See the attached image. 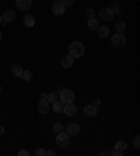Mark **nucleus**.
<instances>
[{
  "label": "nucleus",
  "instance_id": "obj_1",
  "mask_svg": "<svg viewBox=\"0 0 140 156\" xmlns=\"http://www.w3.org/2000/svg\"><path fill=\"white\" fill-rule=\"evenodd\" d=\"M69 55L73 58H81L84 55V46L81 42L74 41L69 45Z\"/></svg>",
  "mask_w": 140,
  "mask_h": 156
},
{
  "label": "nucleus",
  "instance_id": "obj_2",
  "mask_svg": "<svg viewBox=\"0 0 140 156\" xmlns=\"http://www.w3.org/2000/svg\"><path fill=\"white\" fill-rule=\"evenodd\" d=\"M69 144H70V135H69V134H64L63 131L57 134L56 145L59 148H66V146H69Z\"/></svg>",
  "mask_w": 140,
  "mask_h": 156
},
{
  "label": "nucleus",
  "instance_id": "obj_3",
  "mask_svg": "<svg viewBox=\"0 0 140 156\" xmlns=\"http://www.w3.org/2000/svg\"><path fill=\"white\" fill-rule=\"evenodd\" d=\"M59 97H60V100L64 104L72 103L73 100H74V91L70 90V89H62L60 93H59Z\"/></svg>",
  "mask_w": 140,
  "mask_h": 156
},
{
  "label": "nucleus",
  "instance_id": "obj_4",
  "mask_svg": "<svg viewBox=\"0 0 140 156\" xmlns=\"http://www.w3.org/2000/svg\"><path fill=\"white\" fill-rule=\"evenodd\" d=\"M111 44L115 46H123L126 44V37L122 32H116L111 37Z\"/></svg>",
  "mask_w": 140,
  "mask_h": 156
},
{
  "label": "nucleus",
  "instance_id": "obj_5",
  "mask_svg": "<svg viewBox=\"0 0 140 156\" xmlns=\"http://www.w3.org/2000/svg\"><path fill=\"white\" fill-rule=\"evenodd\" d=\"M114 15H115L114 12L109 7H105L99 10V19L104 20V21H111V20L114 19Z\"/></svg>",
  "mask_w": 140,
  "mask_h": 156
},
{
  "label": "nucleus",
  "instance_id": "obj_6",
  "mask_svg": "<svg viewBox=\"0 0 140 156\" xmlns=\"http://www.w3.org/2000/svg\"><path fill=\"white\" fill-rule=\"evenodd\" d=\"M66 134H69L70 137H76L80 134V125L76 124V122H72V124H69L66 127Z\"/></svg>",
  "mask_w": 140,
  "mask_h": 156
},
{
  "label": "nucleus",
  "instance_id": "obj_7",
  "mask_svg": "<svg viewBox=\"0 0 140 156\" xmlns=\"http://www.w3.org/2000/svg\"><path fill=\"white\" fill-rule=\"evenodd\" d=\"M15 6H17L20 10L27 12V10H30L31 6H32V0H15Z\"/></svg>",
  "mask_w": 140,
  "mask_h": 156
},
{
  "label": "nucleus",
  "instance_id": "obj_8",
  "mask_svg": "<svg viewBox=\"0 0 140 156\" xmlns=\"http://www.w3.org/2000/svg\"><path fill=\"white\" fill-rule=\"evenodd\" d=\"M73 62H74V58L70 56V55H64V56L60 58V65H62V68H64V69L72 68Z\"/></svg>",
  "mask_w": 140,
  "mask_h": 156
},
{
  "label": "nucleus",
  "instance_id": "obj_9",
  "mask_svg": "<svg viewBox=\"0 0 140 156\" xmlns=\"http://www.w3.org/2000/svg\"><path fill=\"white\" fill-rule=\"evenodd\" d=\"M63 113L67 115V117H72V115H74L77 113V107L74 106L73 103H66V104H64Z\"/></svg>",
  "mask_w": 140,
  "mask_h": 156
},
{
  "label": "nucleus",
  "instance_id": "obj_10",
  "mask_svg": "<svg viewBox=\"0 0 140 156\" xmlns=\"http://www.w3.org/2000/svg\"><path fill=\"white\" fill-rule=\"evenodd\" d=\"M64 8H66V6H63L60 2H56V3L53 4L52 12H53V14L55 15H62L64 13Z\"/></svg>",
  "mask_w": 140,
  "mask_h": 156
},
{
  "label": "nucleus",
  "instance_id": "obj_11",
  "mask_svg": "<svg viewBox=\"0 0 140 156\" xmlns=\"http://www.w3.org/2000/svg\"><path fill=\"white\" fill-rule=\"evenodd\" d=\"M2 19H3L4 23H11V21L15 20V12H13V10H7V12L3 13Z\"/></svg>",
  "mask_w": 140,
  "mask_h": 156
},
{
  "label": "nucleus",
  "instance_id": "obj_12",
  "mask_svg": "<svg viewBox=\"0 0 140 156\" xmlns=\"http://www.w3.org/2000/svg\"><path fill=\"white\" fill-rule=\"evenodd\" d=\"M84 114L87 117H95L97 115V107L93 106V104H88V106L84 107Z\"/></svg>",
  "mask_w": 140,
  "mask_h": 156
},
{
  "label": "nucleus",
  "instance_id": "obj_13",
  "mask_svg": "<svg viewBox=\"0 0 140 156\" xmlns=\"http://www.w3.org/2000/svg\"><path fill=\"white\" fill-rule=\"evenodd\" d=\"M49 111V103L48 101H45V100H41L38 103V113H41V114H46Z\"/></svg>",
  "mask_w": 140,
  "mask_h": 156
},
{
  "label": "nucleus",
  "instance_id": "obj_14",
  "mask_svg": "<svg viewBox=\"0 0 140 156\" xmlns=\"http://www.w3.org/2000/svg\"><path fill=\"white\" fill-rule=\"evenodd\" d=\"M10 70H11V73L14 75V76H17V77H21V75H23V72H24V69L21 68L18 63H14V65H11Z\"/></svg>",
  "mask_w": 140,
  "mask_h": 156
},
{
  "label": "nucleus",
  "instance_id": "obj_15",
  "mask_svg": "<svg viewBox=\"0 0 140 156\" xmlns=\"http://www.w3.org/2000/svg\"><path fill=\"white\" fill-rule=\"evenodd\" d=\"M97 30H98L99 38H106V37H109V28L106 25H101V27H98Z\"/></svg>",
  "mask_w": 140,
  "mask_h": 156
},
{
  "label": "nucleus",
  "instance_id": "obj_16",
  "mask_svg": "<svg viewBox=\"0 0 140 156\" xmlns=\"http://www.w3.org/2000/svg\"><path fill=\"white\" fill-rule=\"evenodd\" d=\"M23 23H24V25L25 27H34L35 25V19L32 17V15L27 14L25 17L23 19Z\"/></svg>",
  "mask_w": 140,
  "mask_h": 156
},
{
  "label": "nucleus",
  "instance_id": "obj_17",
  "mask_svg": "<svg viewBox=\"0 0 140 156\" xmlns=\"http://www.w3.org/2000/svg\"><path fill=\"white\" fill-rule=\"evenodd\" d=\"M63 110H64L63 101H55V103H53V111H55V113L60 114V113H63Z\"/></svg>",
  "mask_w": 140,
  "mask_h": 156
},
{
  "label": "nucleus",
  "instance_id": "obj_18",
  "mask_svg": "<svg viewBox=\"0 0 140 156\" xmlns=\"http://www.w3.org/2000/svg\"><path fill=\"white\" fill-rule=\"evenodd\" d=\"M126 148H128V144H126L125 141H118L116 144H115V151H116V152H123Z\"/></svg>",
  "mask_w": 140,
  "mask_h": 156
},
{
  "label": "nucleus",
  "instance_id": "obj_19",
  "mask_svg": "<svg viewBox=\"0 0 140 156\" xmlns=\"http://www.w3.org/2000/svg\"><path fill=\"white\" fill-rule=\"evenodd\" d=\"M98 20H95V17L94 19H90L88 20V28H90L91 31H95L97 28H98Z\"/></svg>",
  "mask_w": 140,
  "mask_h": 156
},
{
  "label": "nucleus",
  "instance_id": "obj_20",
  "mask_svg": "<svg viewBox=\"0 0 140 156\" xmlns=\"http://www.w3.org/2000/svg\"><path fill=\"white\" fill-rule=\"evenodd\" d=\"M115 28H116L118 32H123V31H125V28H126V23L119 20V21H116V23H115Z\"/></svg>",
  "mask_w": 140,
  "mask_h": 156
},
{
  "label": "nucleus",
  "instance_id": "obj_21",
  "mask_svg": "<svg viewBox=\"0 0 140 156\" xmlns=\"http://www.w3.org/2000/svg\"><path fill=\"white\" fill-rule=\"evenodd\" d=\"M21 79H23L24 82H27V83H30L31 80H32V73H31L30 70H24L23 75H21Z\"/></svg>",
  "mask_w": 140,
  "mask_h": 156
},
{
  "label": "nucleus",
  "instance_id": "obj_22",
  "mask_svg": "<svg viewBox=\"0 0 140 156\" xmlns=\"http://www.w3.org/2000/svg\"><path fill=\"white\" fill-rule=\"evenodd\" d=\"M109 8L114 12V14H121V6L116 3V2H114V3H111V6H109Z\"/></svg>",
  "mask_w": 140,
  "mask_h": 156
},
{
  "label": "nucleus",
  "instance_id": "obj_23",
  "mask_svg": "<svg viewBox=\"0 0 140 156\" xmlns=\"http://www.w3.org/2000/svg\"><path fill=\"white\" fill-rule=\"evenodd\" d=\"M57 97H59V93H49V94H48V100H46V101H48V103H55V101H56L57 100Z\"/></svg>",
  "mask_w": 140,
  "mask_h": 156
},
{
  "label": "nucleus",
  "instance_id": "obj_24",
  "mask_svg": "<svg viewBox=\"0 0 140 156\" xmlns=\"http://www.w3.org/2000/svg\"><path fill=\"white\" fill-rule=\"evenodd\" d=\"M63 131V124H60V122H55L53 124V132L55 134H59Z\"/></svg>",
  "mask_w": 140,
  "mask_h": 156
},
{
  "label": "nucleus",
  "instance_id": "obj_25",
  "mask_svg": "<svg viewBox=\"0 0 140 156\" xmlns=\"http://www.w3.org/2000/svg\"><path fill=\"white\" fill-rule=\"evenodd\" d=\"M86 17H87L88 20L94 19V17H95V12L93 10V8H87V10H86Z\"/></svg>",
  "mask_w": 140,
  "mask_h": 156
},
{
  "label": "nucleus",
  "instance_id": "obj_26",
  "mask_svg": "<svg viewBox=\"0 0 140 156\" xmlns=\"http://www.w3.org/2000/svg\"><path fill=\"white\" fill-rule=\"evenodd\" d=\"M133 146L136 149L140 148V138L139 137H135V139H133Z\"/></svg>",
  "mask_w": 140,
  "mask_h": 156
},
{
  "label": "nucleus",
  "instance_id": "obj_27",
  "mask_svg": "<svg viewBox=\"0 0 140 156\" xmlns=\"http://www.w3.org/2000/svg\"><path fill=\"white\" fill-rule=\"evenodd\" d=\"M59 2H60L63 6H72V4L74 3L76 0H59Z\"/></svg>",
  "mask_w": 140,
  "mask_h": 156
},
{
  "label": "nucleus",
  "instance_id": "obj_28",
  "mask_svg": "<svg viewBox=\"0 0 140 156\" xmlns=\"http://www.w3.org/2000/svg\"><path fill=\"white\" fill-rule=\"evenodd\" d=\"M34 155L35 156H44V155H46V152L44 151V149H37V151L34 152Z\"/></svg>",
  "mask_w": 140,
  "mask_h": 156
},
{
  "label": "nucleus",
  "instance_id": "obj_29",
  "mask_svg": "<svg viewBox=\"0 0 140 156\" xmlns=\"http://www.w3.org/2000/svg\"><path fill=\"white\" fill-rule=\"evenodd\" d=\"M30 153H28V151H25V149H21L18 152V156H28Z\"/></svg>",
  "mask_w": 140,
  "mask_h": 156
},
{
  "label": "nucleus",
  "instance_id": "obj_30",
  "mask_svg": "<svg viewBox=\"0 0 140 156\" xmlns=\"http://www.w3.org/2000/svg\"><path fill=\"white\" fill-rule=\"evenodd\" d=\"M99 104H101V100H99V99H97V100H94V103H93V106H95V107H99Z\"/></svg>",
  "mask_w": 140,
  "mask_h": 156
},
{
  "label": "nucleus",
  "instance_id": "obj_31",
  "mask_svg": "<svg viewBox=\"0 0 140 156\" xmlns=\"http://www.w3.org/2000/svg\"><path fill=\"white\" fill-rule=\"evenodd\" d=\"M46 155H48V156H55L56 153H55V151H53V149H49V151L46 152Z\"/></svg>",
  "mask_w": 140,
  "mask_h": 156
},
{
  "label": "nucleus",
  "instance_id": "obj_32",
  "mask_svg": "<svg viewBox=\"0 0 140 156\" xmlns=\"http://www.w3.org/2000/svg\"><path fill=\"white\" fill-rule=\"evenodd\" d=\"M41 100H45V101H46V100H48V93H42V94H41Z\"/></svg>",
  "mask_w": 140,
  "mask_h": 156
},
{
  "label": "nucleus",
  "instance_id": "obj_33",
  "mask_svg": "<svg viewBox=\"0 0 140 156\" xmlns=\"http://www.w3.org/2000/svg\"><path fill=\"white\" fill-rule=\"evenodd\" d=\"M3 134H4V127H2V125H0V137H2Z\"/></svg>",
  "mask_w": 140,
  "mask_h": 156
},
{
  "label": "nucleus",
  "instance_id": "obj_34",
  "mask_svg": "<svg viewBox=\"0 0 140 156\" xmlns=\"http://www.w3.org/2000/svg\"><path fill=\"white\" fill-rule=\"evenodd\" d=\"M2 38H3V35H2V32H0V41H2Z\"/></svg>",
  "mask_w": 140,
  "mask_h": 156
},
{
  "label": "nucleus",
  "instance_id": "obj_35",
  "mask_svg": "<svg viewBox=\"0 0 140 156\" xmlns=\"http://www.w3.org/2000/svg\"><path fill=\"white\" fill-rule=\"evenodd\" d=\"M2 21H3V19H2V15H0V24H2Z\"/></svg>",
  "mask_w": 140,
  "mask_h": 156
},
{
  "label": "nucleus",
  "instance_id": "obj_36",
  "mask_svg": "<svg viewBox=\"0 0 140 156\" xmlns=\"http://www.w3.org/2000/svg\"><path fill=\"white\" fill-rule=\"evenodd\" d=\"M0 93H2V86H0Z\"/></svg>",
  "mask_w": 140,
  "mask_h": 156
},
{
  "label": "nucleus",
  "instance_id": "obj_37",
  "mask_svg": "<svg viewBox=\"0 0 140 156\" xmlns=\"http://www.w3.org/2000/svg\"><path fill=\"white\" fill-rule=\"evenodd\" d=\"M56 2H59V0H55V3H56Z\"/></svg>",
  "mask_w": 140,
  "mask_h": 156
}]
</instances>
